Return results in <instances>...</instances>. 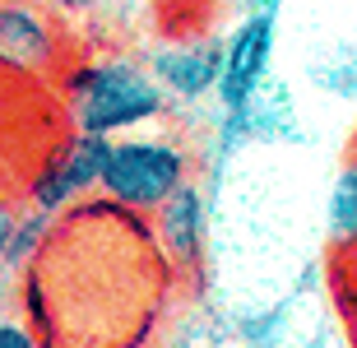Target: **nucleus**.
<instances>
[{
  "label": "nucleus",
  "mask_w": 357,
  "mask_h": 348,
  "mask_svg": "<svg viewBox=\"0 0 357 348\" xmlns=\"http://www.w3.org/2000/svg\"><path fill=\"white\" fill-rule=\"evenodd\" d=\"M56 93H61V112H66L70 130H89L102 139L162 126L167 112L176 107L144 56L126 52L70 56L66 70L56 75Z\"/></svg>",
  "instance_id": "f257e3e1"
},
{
  "label": "nucleus",
  "mask_w": 357,
  "mask_h": 348,
  "mask_svg": "<svg viewBox=\"0 0 357 348\" xmlns=\"http://www.w3.org/2000/svg\"><path fill=\"white\" fill-rule=\"evenodd\" d=\"M195 172V153L172 139V135H158L153 126L135 135H121L107 149V167H102V186L98 195L112 200L126 214L149 218L172 190H181Z\"/></svg>",
  "instance_id": "f03ea898"
},
{
  "label": "nucleus",
  "mask_w": 357,
  "mask_h": 348,
  "mask_svg": "<svg viewBox=\"0 0 357 348\" xmlns=\"http://www.w3.org/2000/svg\"><path fill=\"white\" fill-rule=\"evenodd\" d=\"M107 149L112 139L89 130H66L47 149V158L38 162V172L28 176L24 200L47 209V214H75L89 200H98V186H102V167H107Z\"/></svg>",
  "instance_id": "7ed1b4c3"
},
{
  "label": "nucleus",
  "mask_w": 357,
  "mask_h": 348,
  "mask_svg": "<svg viewBox=\"0 0 357 348\" xmlns=\"http://www.w3.org/2000/svg\"><path fill=\"white\" fill-rule=\"evenodd\" d=\"M274 52H278V5H251L237 24L223 33V75H218V107L237 112L246 107L274 75Z\"/></svg>",
  "instance_id": "20e7f679"
},
{
  "label": "nucleus",
  "mask_w": 357,
  "mask_h": 348,
  "mask_svg": "<svg viewBox=\"0 0 357 348\" xmlns=\"http://www.w3.org/2000/svg\"><path fill=\"white\" fill-rule=\"evenodd\" d=\"M70 61L66 28L42 0H0V70L24 80H56Z\"/></svg>",
  "instance_id": "39448f33"
},
{
  "label": "nucleus",
  "mask_w": 357,
  "mask_h": 348,
  "mask_svg": "<svg viewBox=\"0 0 357 348\" xmlns=\"http://www.w3.org/2000/svg\"><path fill=\"white\" fill-rule=\"evenodd\" d=\"M149 70L158 75L172 103L195 107L204 98L218 93V75H223V33L213 28H176L162 42L149 47Z\"/></svg>",
  "instance_id": "423d86ee"
},
{
  "label": "nucleus",
  "mask_w": 357,
  "mask_h": 348,
  "mask_svg": "<svg viewBox=\"0 0 357 348\" xmlns=\"http://www.w3.org/2000/svg\"><path fill=\"white\" fill-rule=\"evenodd\" d=\"M149 232H153V251L162 255V265H172V269L199 265L204 232H209V204H204V190L195 186V176L149 214Z\"/></svg>",
  "instance_id": "0eeeda50"
},
{
  "label": "nucleus",
  "mask_w": 357,
  "mask_h": 348,
  "mask_svg": "<svg viewBox=\"0 0 357 348\" xmlns=\"http://www.w3.org/2000/svg\"><path fill=\"white\" fill-rule=\"evenodd\" d=\"M56 237V214L28 204L14 218V237H10V255H5V274H28L38 265V255L47 251V241Z\"/></svg>",
  "instance_id": "6e6552de"
},
{
  "label": "nucleus",
  "mask_w": 357,
  "mask_h": 348,
  "mask_svg": "<svg viewBox=\"0 0 357 348\" xmlns=\"http://www.w3.org/2000/svg\"><path fill=\"white\" fill-rule=\"evenodd\" d=\"M330 241H334V255L357 251V149L344 158L330 190Z\"/></svg>",
  "instance_id": "1a4fd4ad"
},
{
  "label": "nucleus",
  "mask_w": 357,
  "mask_h": 348,
  "mask_svg": "<svg viewBox=\"0 0 357 348\" xmlns=\"http://www.w3.org/2000/svg\"><path fill=\"white\" fill-rule=\"evenodd\" d=\"M0 348H38V330H33V321L0 316Z\"/></svg>",
  "instance_id": "9d476101"
},
{
  "label": "nucleus",
  "mask_w": 357,
  "mask_h": 348,
  "mask_svg": "<svg viewBox=\"0 0 357 348\" xmlns=\"http://www.w3.org/2000/svg\"><path fill=\"white\" fill-rule=\"evenodd\" d=\"M14 218H19V209H14L10 200H0V274H5V255H10V237H14Z\"/></svg>",
  "instance_id": "9b49d317"
},
{
  "label": "nucleus",
  "mask_w": 357,
  "mask_h": 348,
  "mask_svg": "<svg viewBox=\"0 0 357 348\" xmlns=\"http://www.w3.org/2000/svg\"><path fill=\"white\" fill-rule=\"evenodd\" d=\"M56 14H66V19H75V14H89V10H98L102 0H47Z\"/></svg>",
  "instance_id": "f8f14e48"
},
{
  "label": "nucleus",
  "mask_w": 357,
  "mask_h": 348,
  "mask_svg": "<svg viewBox=\"0 0 357 348\" xmlns=\"http://www.w3.org/2000/svg\"><path fill=\"white\" fill-rule=\"evenodd\" d=\"M339 269H344V283H348V293L357 297V251L339 255Z\"/></svg>",
  "instance_id": "ddd939ff"
},
{
  "label": "nucleus",
  "mask_w": 357,
  "mask_h": 348,
  "mask_svg": "<svg viewBox=\"0 0 357 348\" xmlns=\"http://www.w3.org/2000/svg\"><path fill=\"white\" fill-rule=\"evenodd\" d=\"M204 10H241V5H255V0H195Z\"/></svg>",
  "instance_id": "4468645a"
}]
</instances>
